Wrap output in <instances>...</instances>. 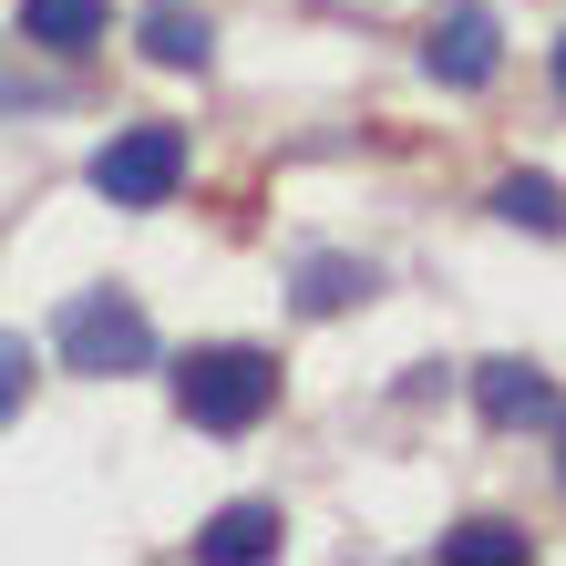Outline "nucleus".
Here are the masks:
<instances>
[{"mask_svg": "<svg viewBox=\"0 0 566 566\" xmlns=\"http://www.w3.org/2000/svg\"><path fill=\"white\" fill-rule=\"evenodd\" d=\"M279 402V360L248 350V340H217V350H186L176 360V412L196 432H258Z\"/></svg>", "mask_w": 566, "mask_h": 566, "instance_id": "1", "label": "nucleus"}, {"mask_svg": "<svg viewBox=\"0 0 566 566\" xmlns=\"http://www.w3.org/2000/svg\"><path fill=\"white\" fill-rule=\"evenodd\" d=\"M52 350H62V371H83V381H124V371H155V319L124 289H83V298H62Z\"/></svg>", "mask_w": 566, "mask_h": 566, "instance_id": "2", "label": "nucleus"}, {"mask_svg": "<svg viewBox=\"0 0 566 566\" xmlns=\"http://www.w3.org/2000/svg\"><path fill=\"white\" fill-rule=\"evenodd\" d=\"M186 186V135L176 124H124V135L93 145V196L104 207H165Z\"/></svg>", "mask_w": 566, "mask_h": 566, "instance_id": "3", "label": "nucleus"}, {"mask_svg": "<svg viewBox=\"0 0 566 566\" xmlns=\"http://www.w3.org/2000/svg\"><path fill=\"white\" fill-rule=\"evenodd\" d=\"M422 73L443 93H484L494 73H505V21H494L484 0H453V11L432 21V42H422Z\"/></svg>", "mask_w": 566, "mask_h": 566, "instance_id": "4", "label": "nucleus"}, {"mask_svg": "<svg viewBox=\"0 0 566 566\" xmlns=\"http://www.w3.org/2000/svg\"><path fill=\"white\" fill-rule=\"evenodd\" d=\"M474 412L494 432H525V422L556 412V381L536 371V360H474Z\"/></svg>", "mask_w": 566, "mask_h": 566, "instance_id": "5", "label": "nucleus"}, {"mask_svg": "<svg viewBox=\"0 0 566 566\" xmlns=\"http://www.w3.org/2000/svg\"><path fill=\"white\" fill-rule=\"evenodd\" d=\"M279 505H217L207 525H196V566H258V556H279Z\"/></svg>", "mask_w": 566, "mask_h": 566, "instance_id": "6", "label": "nucleus"}, {"mask_svg": "<svg viewBox=\"0 0 566 566\" xmlns=\"http://www.w3.org/2000/svg\"><path fill=\"white\" fill-rule=\"evenodd\" d=\"M11 31L31 52H62V62H83L93 42H104V0H21Z\"/></svg>", "mask_w": 566, "mask_h": 566, "instance_id": "7", "label": "nucleus"}, {"mask_svg": "<svg viewBox=\"0 0 566 566\" xmlns=\"http://www.w3.org/2000/svg\"><path fill=\"white\" fill-rule=\"evenodd\" d=\"M371 289H381L371 258H298V310H310V319L350 310V298H371Z\"/></svg>", "mask_w": 566, "mask_h": 566, "instance_id": "8", "label": "nucleus"}, {"mask_svg": "<svg viewBox=\"0 0 566 566\" xmlns=\"http://www.w3.org/2000/svg\"><path fill=\"white\" fill-rule=\"evenodd\" d=\"M207 52H217V31H207V11H145V62H165V73H207Z\"/></svg>", "mask_w": 566, "mask_h": 566, "instance_id": "9", "label": "nucleus"}, {"mask_svg": "<svg viewBox=\"0 0 566 566\" xmlns=\"http://www.w3.org/2000/svg\"><path fill=\"white\" fill-rule=\"evenodd\" d=\"M432 556H443V566H525V556H536V536L505 525V515H474V525H453Z\"/></svg>", "mask_w": 566, "mask_h": 566, "instance_id": "10", "label": "nucleus"}, {"mask_svg": "<svg viewBox=\"0 0 566 566\" xmlns=\"http://www.w3.org/2000/svg\"><path fill=\"white\" fill-rule=\"evenodd\" d=\"M494 217L536 227V238H566V186L556 176H505V186H494Z\"/></svg>", "mask_w": 566, "mask_h": 566, "instance_id": "11", "label": "nucleus"}, {"mask_svg": "<svg viewBox=\"0 0 566 566\" xmlns=\"http://www.w3.org/2000/svg\"><path fill=\"white\" fill-rule=\"evenodd\" d=\"M21 391H31V340H11V329H0V422L21 412Z\"/></svg>", "mask_w": 566, "mask_h": 566, "instance_id": "12", "label": "nucleus"}, {"mask_svg": "<svg viewBox=\"0 0 566 566\" xmlns=\"http://www.w3.org/2000/svg\"><path fill=\"white\" fill-rule=\"evenodd\" d=\"M556 494H566V412H556Z\"/></svg>", "mask_w": 566, "mask_h": 566, "instance_id": "13", "label": "nucleus"}, {"mask_svg": "<svg viewBox=\"0 0 566 566\" xmlns=\"http://www.w3.org/2000/svg\"><path fill=\"white\" fill-rule=\"evenodd\" d=\"M556 93H566V42H556Z\"/></svg>", "mask_w": 566, "mask_h": 566, "instance_id": "14", "label": "nucleus"}]
</instances>
